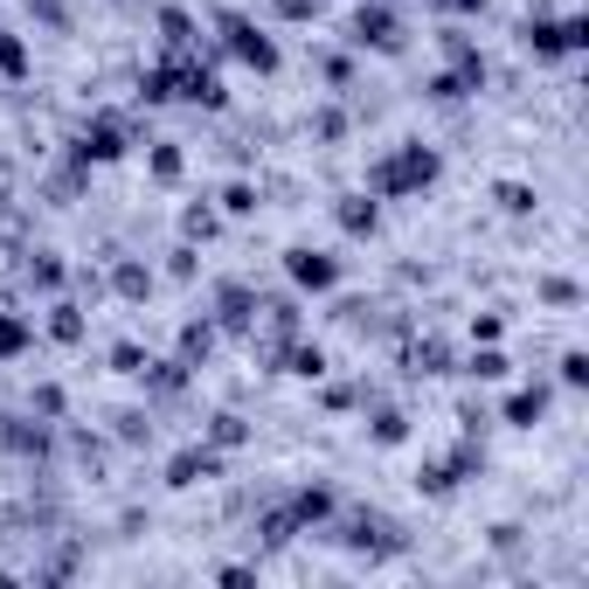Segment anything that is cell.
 <instances>
[{
	"instance_id": "obj_1",
	"label": "cell",
	"mask_w": 589,
	"mask_h": 589,
	"mask_svg": "<svg viewBox=\"0 0 589 589\" xmlns=\"http://www.w3.org/2000/svg\"><path fill=\"white\" fill-rule=\"evenodd\" d=\"M430 181H438V152H430L423 139H402V146H389V152H381V160L368 167V194H375V201L423 194Z\"/></svg>"
},
{
	"instance_id": "obj_2",
	"label": "cell",
	"mask_w": 589,
	"mask_h": 589,
	"mask_svg": "<svg viewBox=\"0 0 589 589\" xmlns=\"http://www.w3.org/2000/svg\"><path fill=\"white\" fill-rule=\"evenodd\" d=\"M76 152H84L91 167L125 160V152H133V118H125V112H97V118L84 125V139H76Z\"/></svg>"
},
{
	"instance_id": "obj_3",
	"label": "cell",
	"mask_w": 589,
	"mask_h": 589,
	"mask_svg": "<svg viewBox=\"0 0 589 589\" xmlns=\"http://www.w3.org/2000/svg\"><path fill=\"white\" fill-rule=\"evenodd\" d=\"M222 49H229V56H236V63H250V70H277V42L257 29V21H243V14H222Z\"/></svg>"
},
{
	"instance_id": "obj_4",
	"label": "cell",
	"mask_w": 589,
	"mask_h": 589,
	"mask_svg": "<svg viewBox=\"0 0 589 589\" xmlns=\"http://www.w3.org/2000/svg\"><path fill=\"white\" fill-rule=\"evenodd\" d=\"M354 42H361V49H381V56H402V49H409V29H402V14L389 8V0H375V8L354 14Z\"/></svg>"
},
{
	"instance_id": "obj_5",
	"label": "cell",
	"mask_w": 589,
	"mask_h": 589,
	"mask_svg": "<svg viewBox=\"0 0 589 589\" xmlns=\"http://www.w3.org/2000/svg\"><path fill=\"white\" fill-rule=\"evenodd\" d=\"M285 277H292L298 292H333V285H340V257H333V250L298 243V250H285Z\"/></svg>"
},
{
	"instance_id": "obj_6",
	"label": "cell",
	"mask_w": 589,
	"mask_h": 589,
	"mask_svg": "<svg viewBox=\"0 0 589 589\" xmlns=\"http://www.w3.org/2000/svg\"><path fill=\"white\" fill-rule=\"evenodd\" d=\"M209 478H222V451H215V444L173 451V465H167V485H173V493H194V485H209Z\"/></svg>"
},
{
	"instance_id": "obj_7",
	"label": "cell",
	"mask_w": 589,
	"mask_h": 589,
	"mask_svg": "<svg viewBox=\"0 0 589 589\" xmlns=\"http://www.w3.org/2000/svg\"><path fill=\"white\" fill-rule=\"evenodd\" d=\"M215 326H229V333H250V326H257V285L222 277V285H215Z\"/></svg>"
},
{
	"instance_id": "obj_8",
	"label": "cell",
	"mask_w": 589,
	"mask_h": 589,
	"mask_svg": "<svg viewBox=\"0 0 589 589\" xmlns=\"http://www.w3.org/2000/svg\"><path fill=\"white\" fill-rule=\"evenodd\" d=\"M285 506H292L298 534H313V527H326V520H333V506H340V499H333V485H298Z\"/></svg>"
},
{
	"instance_id": "obj_9",
	"label": "cell",
	"mask_w": 589,
	"mask_h": 589,
	"mask_svg": "<svg viewBox=\"0 0 589 589\" xmlns=\"http://www.w3.org/2000/svg\"><path fill=\"white\" fill-rule=\"evenodd\" d=\"M0 444H8L14 457H49V423H35V417H0Z\"/></svg>"
},
{
	"instance_id": "obj_10",
	"label": "cell",
	"mask_w": 589,
	"mask_h": 589,
	"mask_svg": "<svg viewBox=\"0 0 589 589\" xmlns=\"http://www.w3.org/2000/svg\"><path fill=\"white\" fill-rule=\"evenodd\" d=\"M548 402H555V389H548V381H527V389H514V396H506V423H514V430H534V423L548 417Z\"/></svg>"
},
{
	"instance_id": "obj_11",
	"label": "cell",
	"mask_w": 589,
	"mask_h": 589,
	"mask_svg": "<svg viewBox=\"0 0 589 589\" xmlns=\"http://www.w3.org/2000/svg\"><path fill=\"white\" fill-rule=\"evenodd\" d=\"M333 215H340L347 236H375V229H381V201L375 194H340V201H333Z\"/></svg>"
},
{
	"instance_id": "obj_12",
	"label": "cell",
	"mask_w": 589,
	"mask_h": 589,
	"mask_svg": "<svg viewBox=\"0 0 589 589\" xmlns=\"http://www.w3.org/2000/svg\"><path fill=\"white\" fill-rule=\"evenodd\" d=\"M146 173H152L160 188H173V181H181V173H188V152H181V139H152V146H146Z\"/></svg>"
},
{
	"instance_id": "obj_13",
	"label": "cell",
	"mask_w": 589,
	"mask_h": 589,
	"mask_svg": "<svg viewBox=\"0 0 589 589\" xmlns=\"http://www.w3.org/2000/svg\"><path fill=\"white\" fill-rule=\"evenodd\" d=\"M201 444H215V451H236V444H250V423L236 417V409H215V417L201 423Z\"/></svg>"
},
{
	"instance_id": "obj_14",
	"label": "cell",
	"mask_w": 589,
	"mask_h": 589,
	"mask_svg": "<svg viewBox=\"0 0 589 589\" xmlns=\"http://www.w3.org/2000/svg\"><path fill=\"white\" fill-rule=\"evenodd\" d=\"M112 292H118V298H146V292H152V264H139V257H112Z\"/></svg>"
},
{
	"instance_id": "obj_15",
	"label": "cell",
	"mask_w": 589,
	"mask_h": 589,
	"mask_svg": "<svg viewBox=\"0 0 589 589\" xmlns=\"http://www.w3.org/2000/svg\"><path fill=\"white\" fill-rule=\"evenodd\" d=\"M84 305H70V298H56V305H49V340H63V347H76V340H84Z\"/></svg>"
},
{
	"instance_id": "obj_16",
	"label": "cell",
	"mask_w": 589,
	"mask_h": 589,
	"mask_svg": "<svg viewBox=\"0 0 589 589\" xmlns=\"http://www.w3.org/2000/svg\"><path fill=\"white\" fill-rule=\"evenodd\" d=\"M160 42H167V56H188V49H194V14L188 8H167L160 14Z\"/></svg>"
},
{
	"instance_id": "obj_17",
	"label": "cell",
	"mask_w": 589,
	"mask_h": 589,
	"mask_svg": "<svg viewBox=\"0 0 589 589\" xmlns=\"http://www.w3.org/2000/svg\"><path fill=\"white\" fill-rule=\"evenodd\" d=\"M29 347H35V326L21 313H0V361H14V354H29Z\"/></svg>"
},
{
	"instance_id": "obj_18",
	"label": "cell",
	"mask_w": 589,
	"mask_h": 589,
	"mask_svg": "<svg viewBox=\"0 0 589 589\" xmlns=\"http://www.w3.org/2000/svg\"><path fill=\"white\" fill-rule=\"evenodd\" d=\"M29 70H35V56H29V42L0 29V76H8V84H21V76H29Z\"/></svg>"
},
{
	"instance_id": "obj_19",
	"label": "cell",
	"mask_w": 589,
	"mask_h": 589,
	"mask_svg": "<svg viewBox=\"0 0 589 589\" xmlns=\"http://www.w3.org/2000/svg\"><path fill=\"white\" fill-rule=\"evenodd\" d=\"M63 257H56V250H29V285H42V292H56L63 285Z\"/></svg>"
},
{
	"instance_id": "obj_20",
	"label": "cell",
	"mask_w": 589,
	"mask_h": 589,
	"mask_svg": "<svg viewBox=\"0 0 589 589\" xmlns=\"http://www.w3.org/2000/svg\"><path fill=\"white\" fill-rule=\"evenodd\" d=\"M209 347H215V319L181 326V361H188V368H194V361H209Z\"/></svg>"
},
{
	"instance_id": "obj_21",
	"label": "cell",
	"mask_w": 589,
	"mask_h": 589,
	"mask_svg": "<svg viewBox=\"0 0 589 589\" xmlns=\"http://www.w3.org/2000/svg\"><path fill=\"white\" fill-rule=\"evenodd\" d=\"M444 368H451L444 340H417V347H409V375H444Z\"/></svg>"
},
{
	"instance_id": "obj_22",
	"label": "cell",
	"mask_w": 589,
	"mask_h": 589,
	"mask_svg": "<svg viewBox=\"0 0 589 589\" xmlns=\"http://www.w3.org/2000/svg\"><path fill=\"white\" fill-rule=\"evenodd\" d=\"M465 375L472 381H506V375H514V361H506L499 347H485V354H472V361H465Z\"/></svg>"
},
{
	"instance_id": "obj_23",
	"label": "cell",
	"mask_w": 589,
	"mask_h": 589,
	"mask_svg": "<svg viewBox=\"0 0 589 589\" xmlns=\"http://www.w3.org/2000/svg\"><path fill=\"white\" fill-rule=\"evenodd\" d=\"M313 139H319V146H340V139H347V112H340V105H319V112H313Z\"/></svg>"
},
{
	"instance_id": "obj_24",
	"label": "cell",
	"mask_w": 589,
	"mask_h": 589,
	"mask_svg": "<svg viewBox=\"0 0 589 589\" xmlns=\"http://www.w3.org/2000/svg\"><path fill=\"white\" fill-rule=\"evenodd\" d=\"M368 438H375V444H402V438H409V417H402V409H375Z\"/></svg>"
},
{
	"instance_id": "obj_25",
	"label": "cell",
	"mask_w": 589,
	"mask_h": 589,
	"mask_svg": "<svg viewBox=\"0 0 589 589\" xmlns=\"http://www.w3.org/2000/svg\"><path fill=\"white\" fill-rule=\"evenodd\" d=\"M493 194H499V209H506V215H534V188H527V181H499Z\"/></svg>"
},
{
	"instance_id": "obj_26",
	"label": "cell",
	"mask_w": 589,
	"mask_h": 589,
	"mask_svg": "<svg viewBox=\"0 0 589 589\" xmlns=\"http://www.w3.org/2000/svg\"><path fill=\"white\" fill-rule=\"evenodd\" d=\"M222 209L229 215H257V181H229L222 188Z\"/></svg>"
},
{
	"instance_id": "obj_27",
	"label": "cell",
	"mask_w": 589,
	"mask_h": 589,
	"mask_svg": "<svg viewBox=\"0 0 589 589\" xmlns=\"http://www.w3.org/2000/svg\"><path fill=\"white\" fill-rule=\"evenodd\" d=\"M285 361H292V375H305V381L326 375V354H319V347H285Z\"/></svg>"
},
{
	"instance_id": "obj_28",
	"label": "cell",
	"mask_w": 589,
	"mask_h": 589,
	"mask_svg": "<svg viewBox=\"0 0 589 589\" xmlns=\"http://www.w3.org/2000/svg\"><path fill=\"white\" fill-rule=\"evenodd\" d=\"M112 368H118V375H139V368H146V347H139V340H118V347H112Z\"/></svg>"
},
{
	"instance_id": "obj_29",
	"label": "cell",
	"mask_w": 589,
	"mask_h": 589,
	"mask_svg": "<svg viewBox=\"0 0 589 589\" xmlns=\"http://www.w3.org/2000/svg\"><path fill=\"white\" fill-rule=\"evenodd\" d=\"M561 381H569V389H582V381H589V354H582V347L561 354Z\"/></svg>"
},
{
	"instance_id": "obj_30",
	"label": "cell",
	"mask_w": 589,
	"mask_h": 589,
	"mask_svg": "<svg viewBox=\"0 0 589 589\" xmlns=\"http://www.w3.org/2000/svg\"><path fill=\"white\" fill-rule=\"evenodd\" d=\"M534 292H541L548 305H576V298H582V292L569 285V277H541V285H534Z\"/></svg>"
},
{
	"instance_id": "obj_31",
	"label": "cell",
	"mask_w": 589,
	"mask_h": 589,
	"mask_svg": "<svg viewBox=\"0 0 589 589\" xmlns=\"http://www.w3.org/2000/svg\"><path fill=\"white\" fill-rule=\"evenodd\" d=\"M118 438H125V444H146V438H152V423L139 417V409H125V417H118Z\"/></svg>"
},
{
	"instance_id": "obj_32",
	"label": "cell",
	"mask_w": 589,
	"mask_h": 589,
	"mask_svg": "<svg viewBox=\"0 0 589 589\" xmlns=\"http://www.w3.org/2000/svg\"><path fill=\"white\" fill-rule=\"evenodd\" d=\"M181 236H201V243H209V236H215V215H209V209H188V215H181Z\"/></svg>"
},
{
	"instance_id": "obj_33",
	"label": "cell",
	"mask_w": 589,
	"mask_h": 589,
	"mask_svg": "<svg viewBox=\"0 0 589 589\" xmlns=\"http://www.w3.org/2000/svg\"><path fill=\"white\" fill-rule=\"evenodd\" d=\"M35 409H42V417H63V389H56V381H42V389H35Z\"/></svg>"
},
{
	"instance_id": "obj_34",
	"label": "cell",
	"mask_w": 589,
	"mask_h": 589,
	"mask_svg": "<svg viewBox=\"0 0 589 589\" xmlns=\"http://www.w3.org/2000/svg\"><path fill=\"white\" fill-rule=\"evenodd\" d=\"M499 333H506L499 313H478V319H472V340H499Z\"/></svg>"
},
{
	"instance_id": "obj_35",
	"label": "cell",
	"mask_w": 589,
	"mask_h": 589,
	"mask_svg": "<svg viewBox=\"0 0 589 589\" xmlns=\"http://www.w3.org/2000/svg\"><path fill=\"white\" fill-rule=\"evenodd\" d=\"M277 14H285V21H305V14H313V0H277Z\"/></svg>"
},
{
	"instance_id": "obj_36",
	"label": "cell",
	"mask_w": 589,
	"mask_h": 589,
	"mask_svg": "<svg viewBox=\"0 0 589 589\" xmlns=\"http://www.w3.org/2000/svg\"><path fill=\"white\" fill-rule=\"evenodd\" d=\"M438 8H457V14H472V8H485V0H438Z\"/></svg>"
}]
</instances>
